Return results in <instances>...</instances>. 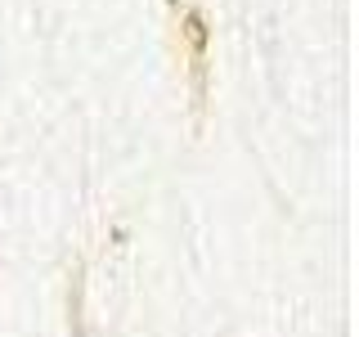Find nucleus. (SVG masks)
I'll list each match as a JSON object with an SVG mask.
<instances>
[]
</instances>
